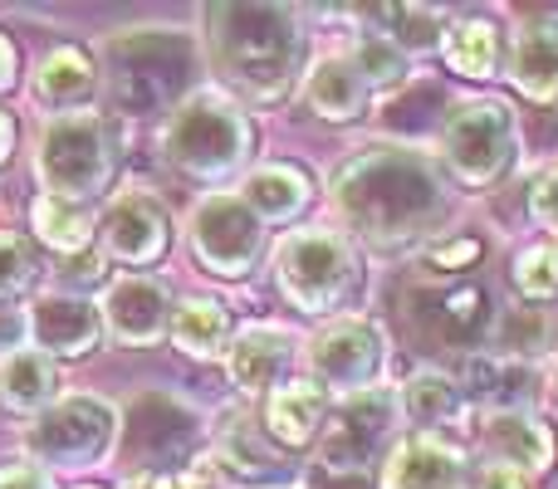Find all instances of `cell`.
Returning a JSON list of instances; mask_svg holds the SVG:
<instances>
[{
	"label": "cell",
	"instance_id": "cell-1",
	"mask_svg": "<svg viewBox=\"0 0 558 489\" xmlns=\"http://www.w3.org/2000/svg\"><path fill=\"white\" fill-rule=\"evenodd\" d=\"M333 211L348 235L373 249H407L432 235L446 216V182L412 147L353 152L328 182Z\"/></svg>",
	"mask_w": 558,
	"mask_h": 489
},
{
	"label": "cell",
	"instance_id": "cell-2",
	"mask_svg": "<svg viewBox=\"0 0 558 489\" xmlns=\"http://www.w3.org/2000/svg\"><path fill=\"white\" fill-rule=\"evenodd\" d=\"M211 59L235 94L279 103L304 69V25L289 5H211L206 10Z\"/></svg>",
	"mask_w": 558,
	"mask_h": 489
},
{
	"label": "cell",
	"instance_id": "cell-3",
	"mask_svg": "<svg viewBox=\"0 0 558 489\" xmlns=\"http://www.w3.org/2000/svg\"><path fill=\"white\" fill-rule=\"evenodd\" d=\"M104 84L123 113L147 118L182 108V94L196 84V45L182 29H128L104 45Z\"/></svg>",
	"mask_w": 558,
	"mask_h": 489
},
{
	"label": "cell",
	"instance_id": "cell-4",
	"mask_svg": "<svg viewBox=\"0 0 558 489\" xmlns=\"http://www.w3.org/2000/svg\"><path fill=\"white\" fill-rule=\"evenodd\" d=\"M255 127L226 94H192L182 98L162 133V152L192 182H226L251 162Z\"/></svg>",
	"mask_w": 558,
	"mask_h": 489
},
{
	"label": "cell",
	"instance_id": "cell-5",
	"mask_svg": "<svg viewBox=\"0 0 558 489\" xmlns=\"http://www.w3.org/2000/svg\"><path fill=\"white\" fill-rule=\"evenodd\" d=\"M35 167L49 196L64 201H94L118 176V137L98 113H69L39 133Z\"/></svg>",
	"mask_w": 558,
	"mask_h": 489
},
{
	"label": "cell",
	"instance_id": "cell-6",
	"mask_svg": "<svg viewBox=\"0 0 558 489\" xmlns=\"http://www.w3.org/2000/svg\"><path fill=\"white\" fill-rule=\"evenodd\" d=\"M275 274L284 298L299 314H333L343 298L357 294L363 284V265L357 249L343 241L338 231H299L279 245Z\"/></svg>",
	"mask_w": 558,
	"mask_h": 489
},
{
	"label": "cell",
	"instance_id": "cell-7",
	"mask_svg": "<svg viewBox=\"0 0 558 489\" xmlns=\"http://www.w3.org/2000/svg\"><path fill=\"white\" fill-rule=\"evenodd\" d=\"M118 431H123L118 406H108L104 396L69 392L25 426V451L54 470H88L118 445Z\"/></svg>",
	"mask_w": 558,
	"mask_h": 489
},
{
	"label": "cell",
	"instance_id": "cell-8",
	"mask_svg": "<svg viewBox=\"0 0 558 489\" xmlns=\"http://www.w3.org/2000/svg\"><path fill=\"white\" fill-rule=\"evenodd\" d=\"M202 436H206L202 416H196L182 396L143 392V396H133V402H128L118 441H123V451L133 455L143 470L177 475L186 461H196V455H202Z\"/></svg>",
	"mask_w": 558,
	"mask_h": 489
},
{
	"label": "cell",
	"instance_id": "cell-9",
	"mask_svg": "<svg viewBox=\"0 0 558 489\" xmlns=\"http://www.w3.org/2000/svg\"><path fill=\"white\" fill-rule=\"evenodd\" d=\"M514 147H520L514 113L500 98H481V103L456 108L441 133L446 167H451V176L461 186H495L514 167Z\"/></svg>",
	"mask_w": 558,
	"mask_h": 489
},
{
	"label": "cell",
	"instance_id": "cell-10",
	"mask_svg": "<svg viewBox=\"0 0 558 489\" xmlns=\"http://www.w3.org/2000/svg\"><path fill=\"white\" fill-rule=\"evenodd\" d=\"M192 245L211 274L245 279L265 255V221L241 196H206L192 211Z\"/></svg>",
	"mask_w": 558,
	"mask_h": 489
},
{
	"label": "cell",
	"instance_id": "cell-11",
	"mask_svg": "<svg viewBox=\"0 0 558 489\" xmlns=\"http://www.w3.org/2000/svg\"><path fill=\"white\" fill-rule=\"evenodd\" d=\"M383 353H387L383 333H377V323H367V318H333V323L318 328L304 347L314 382L338 396L373 392V377L383 372Z\"/></svg>",
	"mask_w": 558,
	"mask_h": 489
},
{
	"label": "cell",
	"instance_id": "cell-12",
	"mask_svg": "<svg viewBox=\"0 0 558 489\" xmlns=\"http://www.w3.org/2000/svg\"><path fill=\"white\" fill-rule=\"evenodd\" d=\"M397 396L387 392H357L343 396V406L333 412V421L324 426V441H318V455L333 475H363L367 461L392 441L397 431Z\"/></svg>",
	"mask_w": 558,
	"mask_h": 489
},
{
	"label": "cell",
	"instance_id": "cell-13",
	"mask_svg": "<svg viewBox=\"0 0 558 489\" xmlns=\"http://www.w3.org/2000/svg\"><path fill=\"white\" fill-rule=\"evenodd\" d=\"M98 314H104V328L123 347H153L162 333H172L177 308H172L167 284H157V279H147V274H123L104 289Z\"/></svg>",
	"mask_w": 558,
	"mask_h": 489
},
{
	"label": "cell",
	"instance_id": "cell-14",
	"mask_svg": "<svg viewBox=\"0 0 558 489\" xmlns=\"http://www.w3.org/2000/svg\"><path fill=\"white\" fill-rule=\"evenodd\" d=\"M167 245H172V221H167L157 196L128 192L104 211V249L118 265L147 269L167 255Z\"/></svg>",
	"mask_w": 558,
	"mask_h": 489
},
{
	"label": "cell",
	"instance_id": "cell-15",
	"mask_svg": "<svg viewBox=\"0 0 558 489\" xmlns=\"http://www.w3.org/2000/svg\"><path fill=\"white\" fill-rule=\"evenodd\" d=\"M29 338L45 357H84L104 338V314L84 294H45L29 304Z\"/></svg>",
	"mask_w": 558,
	"mask_h": 489
},
{
	"label": "cell",
	"instance_id": "cell-16",
	"mask_svg": "<svg viewBox=\"0 0 558 489\" xmlns=\"http://www.w3.org/2000/svg\"><path fill=\"white\" fill-rule=\"evenodd\" d=\"M383 489H465V451L441 436H407L397 451H387Z\"/></svg>",
	"mask_w": 558,
	"mask_h": 489
},
{
	"label": "cell",
	"instance_id": "cell-17",
	"mask_svg": "<svg viewBox=\"0 0 558 489\" xmlns=\"http://www.w3.org/2000/svg\"><path fill=\"white\" fill-rule=\"evenodd\" d=\"M412 308H416V323L446 347H465L490 328V294L481 284L416 289Z\"/></svg>",
	"mask_w": 558,
	"mask_h": 489
},
{
	"label": "cell",
	"instance_id": "cell-18",
	"mask_svg": "<svg viewBox=\"0 0 558 489\" xmlns=\"http://www.w3.org/2000/svg\"><path fill=\"white\" fill-rule=\"evenodd\" d=\"M299 347L284 328H245L235 333L226 367H231V382L251 396H275L279 387H289V367H294Z\"/></svg>",
	"mask_w": 558,
	"mask_h": 489
},
{
	"label": "cell",
	"instance_id": "cell-19",
	"mask_svg": "<svg viewBox=\"0 0 558 489\" xmlns=\"http://www.w3.org/2000/svg\"><path fill=\"white\" fill-rule=\"evenodd\" d=\"M461 392L471 402H485L490 412H534L544 396V372L514 357H465Z\"/></svg>",
	"mask_w": 558,
	"mask_h": 489
},
{
	"label": "cell",
	"instance_id": "cell-20",
	"mask_svg": "<svg viewBox=\"0 0 558 489\" xmlns=\"http://www.w3.org/2000/svg\"><path fill=\"white\" fill-rule=\"evenodd\" d=\"M485 451H490L495 465H505L514 475H539L554 465L558 436L534 412H490V421H485Z\"/></svg>",
	"mask_w": 558,
	"mask_h": 489
},
{
	"label": "cell",
	"instance_id": "cell-21",
	"mask_svg": "<svg viewBox=\"0 0 558 489\" xmlns=\"http://www.w3.org/2000/svg\"><path fill=\"white\" fill-rule=\"evenodd\" d=\"M216 465H221V475H231V480L241 485H260V489H289L294 480V465L284 461L279 451L260 441V431H255L251 421H231L221 431V445H216Z\"/></svg>",
	"mask_w": 558,
	"mask_h": 489
},
{
	"label": "cell",
	"instance_id": "cell-22",
	"mask_svg": "<svg viewBox=\"0 0 558 489\" xmlns=\"http://www.w3.org/2000/svg\"><path fill=\"white\" fill-rule=\"evenodd\" d=\"M451 113L456 108H451V98H446V88L436 84V78H416V84H402L383 108H377V123H383V133H392V137L422 143V137L446 133Z\"/></svg>",
	"mask_w": 558,
	"mask_h": 489
},
{
	"label": "cell",
	"instance_id": "cell-23",
	"mask_svg": "<svg viewBox=\"0 0 558 489\" xmlns=\"http://www.w3.org/2000/svg\"><path fill=\"white\" fill-rule=\"evenodd\" d=\"M367 78L363 69L353 64V54H328L308 69V84H304V98L318 118L328 123H353V118L367 113Z\"/></svg>",
	"mask_w": 558,
	"mask_h": 489
},
{
	"label": "cell",
	"instance_id": "cell-24",
	"mask_svg": "<svg viewBox=\"0 0 558 489\" xmlns=\"http://www.w3.org/2000/svg\"><path fill=\"white\" fill-rule=\"evenodd\" d=\"M510 84L534 103L558 98V20H530L520 29L510 54Z\"/></svg>",
	"mask_w": 558,
	"mask_h": 489
},
{
	"label": "cell",
	"instance_id": "cell-25",
	"mask_svg": "<svg viewBox=\"0 0 558 489\" xmlns=\"http://www.w3.org/2000/svg\"><path fill=\"white\" fill-rule=\"evenodd\" d=\"M241 201L260 216L265 225H284L314 201V182H308L304 167H289V162H270V167H255L241 186Z\"/></svg>",
	"mask_w": 558,
	"mask_h": 489
},
{
	"label": "cell",
	"instance_id": "cell-26",
	"mask_svg": "<svg viewBox=\"0 0 558 489\" xmlns=\"http://www.w3.org/2000/svg\"><path fill=\"white\" fill-rule=\"evenodd\" d=\"M94 88H98V64L78 45L54 49V54H45L35 69V98L45 108H59V118L78 113V108L94 98Z\"/></svg>",
	"mask_w": 558,
	"mask_h": 489
},
{
	"label": "cell",
	"instance_id": "cell-27",
	"mask_svg": "<svg viewBox=\"0 0 558 489\" xmlns=\"http://www.w3.org/2000/svg\"><path fill=\"white\" fill-rule=\"evenodd\" d=\"M172 343L182 347L186 357H196V363H216V357L231 353L235 343V323H231V308L221 304V298H186L182 308L172 314Z\"/></svg>",
	"mask_w": 558,
	"mask_h": 489
},
{
	"label": "cell",
	"instance_id": "cell-28",
	"mask_svg": "<svg viewBox=\"0 0 558 489\" xmlns=\"http://www.w3.org/2000/svg\"><path fill=\"white\" fill-rule=\"evenodd\" d=\"M59 372H54V357H45V353H15V357H5L0 363V406L5 412H20V416H29L35 421L45 406H54L59 402Z\"/></svg>",
	"mask_w": 558,
	"mask_h": 489
},
{
	"label": "cell",
	"instance_id": "cell-29",
	"mask_svg": "<svg viewBox=\"0 0 558 489\" xmlns=\"http://www.w3.org/2000/svg\"><path fill=\"white\" fill-rule=\"evenodd\" d=\"M446 64L465 78H495L505 69V35L495 20L465 15L446 25Z\"/></svg>",
	"mask_w": 558,
	"mask_h": 489
},
{
	"label": "cell",
	"instance_id": "cell-30",
	"mask_svg": "<svg viewBox=\"0 0 558 489\" xmlns=\"http://www.w3.org/2000/svg\"><path fill=\"white\" fill-rule=\"evenodd\" d=\"M265 426L279 445H308L318 431H324V387L308 377V382H289L270 396V412H265Z\"/></svg>",
	"mask_w": 558,
	"mask_h": 489
},
{
	"label": "cell",
	"instance_id": "cell-31",
	"mask_svg": "<svg viewBox=\"0 0 558 489\" xmlns=\"http://www.w3.org/2000/svg\"><path fill=\"white\" fill-rule=\"evenodd\" d=\"M465 406H471V396L446 372H416L412 382L402 387V412L412 416L426 436H436L441 426H456L465 416Z\"/></svg>",
	"mask_w": 558,
	"mask_h": 489
},
{
	"label": "cell",
	"instance_id": "cell-32",
	"mask_svg": "<svg viewBox=\"0 0 558 489\" xmlns=\"http://www.w3.org/2000/svg\"><path fill=\"white\" fill-rule=\"evenodd\" d=\"M35 235L59 255H78L94 241V211L84 201H64V196H39L35 201Z\"/></svg>",
	"mask_w": 558,
	"mask_h": 489
},
{
	"label": "cell",
	"instance_id": "cell-33",
	"mask_svg": "<svg viewBox=\"0 0 558 489\" xmlns=\"http://www.w3.org/2000/svg\"><path fill=\"white\" fill-rule=\"evenodd\" d=\"M387 20H377V39H392L397 49H436L446 45V20L436 10H412V5H383Z\"/></svg>",
	"mask_w": 558,
	"mask_h": 489
},
{
	"label": "cell",
	"instance_id": "cell-34",
	"mask_svg": "<svg viewBox=\"0 0 558 489\" xmlns=\"http://www.w3.org/2000/svg\"><path fill=\"white\" fill-rule=\"evenodd\" d=\"M500 343H505V353L514 357V363H534L539 367V357L549 353L554 343V323H549V314H539L534 304H524V308H510L505 314V333H500Z\"/></svg>",
	"mask_w": 558,
	"mask_h": 489
},
{
	"label": "cell",
	"instance_id": "cell-35",
	"mask_svg": "<svg viewBox=\"0 0 558 489\" xmlns=\"http://www.w3.org/2000/svg\"><path fill=\"white\" fill-rule=\"evenodd\" d=\"M353 64L363 69L367 88H377V94H387V88L407 84V54L392 45V39H377V35H367L363 45L353 49Z\"/></svg>",
	"mask_w": 558,
	"mask_h": 489
},
{
	"label": "cell",
	"instance_id": "cell-36",
	"mask_svg": "<svg viewBox=\"0 0 558 489\" xmlns=\"http://www.w3.org/2000/svg\"><path fill=\"white\" fill-rule=\"evenodd\" d=\"M514 284L530 304L558 298V245H530L514 259Z\"/></svg>",
	"mask_w": 558,
	"mask_h": 489
},
{
	"label": "cell",
	"instance_id": "cell-37",
	"mask_svg": "<svg viewBox=\"0 0 558 489\" xmlns=\"http://www.w3.org/2000/svg\"><path fill=\"white\" fill-rule=\"evenodd\" d=\"M35 249L25 245V235H10L0 231V304L15 294H25L35 284Z\"/></svg>",
	"mask_w": 558,
	"mask_h": 489
},
{
	"label": "cell",
	"instance_id": "cell-38",
	"mask_svg": "<svg viewBox=\"0 0 558 489\" xmlns=\"http://www.w3.org/2000/svg\"><path fill=\"white\" fill-rule=\"evenodd\" d=\"M530 216L539 225H549V231H558V167H549V172L534 176V186H530Z\"/></svg>",
	"mask_w": 558,
	"mask_h": 489
},
{
	"label": "cell",
	"instance_id": "cell-39",
	"mask_svg": "<svg viewBox=\"0 0 558 489\" xmlns=\"http://www.w3.org/2000/svg\"><path fill=\"white\" fill-rule=\"evenodd\" d=\"M25 338H29V314L15 304H0V363L25 353Z\"/></svg>",
	"mask_w": 558,
	"mask_h": 489
},
{
	"label": "cell",
	"instance_id": "cell-40",
	"mask_svg": "<svg viewBox=\"0 0 558 489\" xmlns=\"http://www.w3.org/2000/svg\"><path fill=\"white\" fill-rule=\"evenodd\" d=\"M432 265L436 269H475L481 265V241L475 235H461V241H441L432 249Z\"/></svg>",
	"mask_w": 558,
	"mask_h": 489
},
{
	"label": "cell",
	"instance_id": "cell-41",
	"mask_svg": "<svg viewBox=\"0 0 558 489\" xmlns=\"http://www.w3.org/2000/svg\"><path fill=\"white\" fill-rule=\"evenodd\" d=\"M0 489H49V480L35 465H5V470H0Z\"/></svg>",
	"mask_w": 558,
	"mask_h": 489
},
{
	"label": "cell",
	"instance_id": "cell-42",
	"mask_svg": "<svg viewBox=\"0 0 558 489\" xmlns=\"http://www.w3.org/2000/svg\"><path fill=\"white\" fill-rule=\"evenodd\" d=\"M481 489H524V475L505 470V465H490V470L481 475Z\"/></svg>",
	"mask_w": 558,
	"mask_h": 489
},
{
	"label": "cell",
	"instance_id": "cell-43",
	"mask_svg": "<svg viewBox=\"0 0 558 489\" xmlns=\"http://www.w3.org/2000/svg\"><path fill=\"white\" fill-rule=\"evenodd\" d=\"M10 84H15V45L0 35V94H5Z\"/></svg>",
	"mask_w": 558,
	"mask_h": 489
},
{
	"label": "cell",
	"instance_id": "cell-44",
	"mask_svg": "<svg viewBox=\"0 0 558 489\" xmlns=\"http://www.w3.org/2000/svg\"><path fill=\"white\" fill-rule=\"evenodd\" d=\"M153 489H202V480H192V475H157Z\"/></svg>",
	"mask_w": 558,
	"mask_h": 489
},
{
	"label": "cell",
	"instance_id": "cell-45",
	"mask_svg": "<svg viewBox=\"0 0 558 489\" xmlns=\"http://www.w3.org/2000/svg\"><path fill=\"white\" fill-rule=\"evenodd\" d=\"M10 147H15V123H10V113H0V162L10 157Z\"/></svg>",
	"mask_w": 558,
	"mask_h": 489
},
{
	"label": "cell",
	"instance_id": "cell-46",
	"mask_svg": "<svg viewBox=\"0 0 558 489\" xmlns=\"http://www.w3.org/2000/svg\"><path fill=\"white\" fill-rule=\"evenodd\" d=\"M324 489H373V485H367L363 475H333V480H328Z\"/></svg>",
	"mask_w": 558,
	"mask_h": 489
},
{
	"label": "cell",
	"instance_id": "cell-47",
	"mask_svg": "<svg viewBox=\"0 0 558 489\" xmlns=\"http://www.w3.org/2000/svg\"><path fill=\"white\" fill-rule=\"evenodd\" d=\"M554 357H558V347H554Z\"/></svg>",
	"mask_w": 558,
	"mask_h": 489
}]
</instances>
